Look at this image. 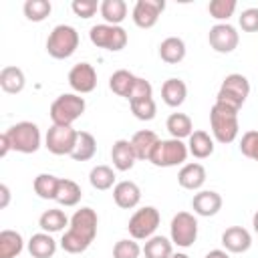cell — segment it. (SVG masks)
<instances>
[{
	"instance_id": "9c48e42d",
	"label": "cell",
	"mask_w": 258,
	"mask_h": 258,
	"mask_svg": "<svg viewBox=\"0 0 258 258\" xmlns=\"http://www.w3.org/2000/svg\"><path fill=\"white\" fill-rule=\"evenodd\" d=\"M89 38L95 46L99 48H107L111 52H117L121 48H125L127 44V32L121 26H113V24H95L89 32Z\"/></svg>"
},
{
	"instance_id": "8fae6325",
	"label": "cell",
	"mask_w": 258,
	"mask_h": 258,
	"mask_svg": "<svg viewBox=\"0 0 258 258\" xmlns=\"http://www.w3.org/2000/svg\"><path fill=\"white\" fill-rule=\"evenodd\" d=\"M169 228H171V242L179 248H189L198 238V220L189 212H177Z\"/></svg>"
},
{
	"instance_id": "60d3db41",
	"label": "cell",
	"mask_w": 258,
	"mask_h": 258,
	"mask_svg": "<svg viewBox=\"0 0 258 258\" xmlns=\"http://www.w3.org/2000/svg\"><path fill=\"white\" fill-rule=\"evenodd\" d=\"M71 8H73V12H75L77 16H81V18H91V16H95L97 8H101V6L97 4V0H73Z\"/></svg>"
},
{
	"instance_id": "4316f807",
	"label": "cell",
	"mask_w": 258,
	"mask_h": 258,
	"mask_svg": "<svg viewBox=\"0 0 258 258\" xmlns=\"http://www.w3.org/2000/svg\"><path fill=\"white\" fill-rule=\"evenodd\" d=\"M22 236L14 230L0 232V258H16L22 252Z\"/></svg>"
},
{
	"instance_id": "ba28073f",
	"label": "cell",
	"mask_w": 258,
	"mask_h": 258,
	"mask_svg": "<svg viewBox=\"0 0 258 258\" xmlns=\"http://www.w3.org/2000/svg\"><path fill=\"white\" fill-rule=\"evenodd\" d=\"M159 220H161L159 212L153 206H145V208L137 210L129 218L127 230H129V234H131L133 240H149L153 236V232L157 230Z\"/></svg>"
},
{
	"instance_id": "f6af8a7d",
	"label": "cell",
	"mask_w": 258,
	"mask_h": 258,
	"mask_svg": "<svg viewBox=\"0 0 258 258\" xmlns=\"http://www.w3.org/2000/svg\"><path fill=\"white\" fill-rule=\"evenodd\" d=\"M0 208L4 210L8 204H10V189H8V185L6 183H0Z\"/></svg>"
},
{
	"instance_id": "83f0119b",
	"label": "cell",
	"mask_w": 258,
	"mask_h": 258,
	"mask_svg": "<svg viewBox=\"0 0 258 258\" xmlns=\"http://www.w3.org/2000/svg\"><path fill=\"white\" fill-rule=\"evenodd\" d=\"M101 16L107 20V24L119 26L127 16V4L123 0H103L101 2Z\"/></svg>"
},
{
	"instance_id": "52a82bcc",
	"label": "cell",
	"mask_w": 258,
	"mask_h": 258,
	"mask_svg": "<svg viewBox=\"0 0 258 258\" xmlns=\"http://www.w3.org/2000/svg\"><path fill=\"white\" fill-rule=\"evenodd\" d=\"M187 157V145L181 139H159L151 153V163L157 167H173L183 163Z\"/></svg>"
},
{
	"instance_id": "e0dca14e",
	"label": "cell",
	"mask_w": 258,
	"mask_h": 258,
	"mask_svg": "<svg viewBox=\"0 0 258 258\" xmlns=\"http://www.w3.org/2000/svg\"><path fill=\"white\" fill-rule=\"evenodd\" d=\"M113 200L119 208L123 210H131L139 204L141 200V189L135 181H119L115 187H113Z\"/></svg>"
},
{
	"instance_id": "7dc6e473",
	"label": "cell",
	"mask_w": 258,
	"mask_h": 258,
	"mask_svg": "<svg viewBox=\"0 0 258 258\" xmlns=\"http://www.w3.org/2000/svg\"><path fill=\"white\" fill-rule=\"evenodd\" d=\"M252 226H254V232L258 234V212L252 216Z\"/></svg>"
},
{
	"instance_id": "7c38bea8",
	"label": "cell",
	"mask_w": 258,
	"mask_h": 258,
	"mask_svg": "<svg viewBox=\"0 0 258 258\" xmlns=\"http://www.w3.org/2000/svg\"><path fill=\"white\" fill-rule=\"evenodd\" d=\"M208 40H210V46L216 50V52H222V54H228L232 52L236 46H238V32L232 24H216L210 28L208 32Z\"/></svg>"
},
{
	"instance_id": "6da1fadb",
	"label": "cell",
	"mask_w": 258,
	"mask_h": 258,
	"mask_svg": "<svg viewBox=\"0 0 258 258\" xmlns=\"http://www.w3.org/2000/svg\"><path fill=\"white\" fill-rule=\"evenodd\" d=\"M97 224H99V218H97V212L93 208L77 210L71 218L69 230L62 234V240H60L62 250L69 254L85 252L97 236Z\"/></svg>"
},
{
	"instance_id": "bcb514c9",
	"label": "cell",
	"mask_w": 258,
	"mask_h": 258,
	"mask_svg": "<svg viewBox=\"0 0 258 258\" xmlns=\"http://www.w3.org/2000/svg\"><path fill=\"white\" fill-rule=\"evenodd\" d=\"M206 258H230V256H228L226 250H210V252L206 254Z\"/></svg>"
},
{
	"instance_id": "5b68a950",
	"label": "cell",
	"mask_w": 258,
	"mask_h": 258,
	"mask_svg": "<svg viewBox=\"0 0 258 258\" xmlns=\"http://www.w3.org/2000/svg\"><path fill=\"white\" fill-rule=\"evenodd\" d=\"M250 95V83L244 75L240 73H232L228 75L224 81H222V87L218 91V103H224V105H230L234 109L240 111V107L246 103Z\"/></svg>"
},
{
	"instance_id": "e575fe53",
	"label": "cell",
	"mask_w": 258,
	"mask_h": 258,
	"mask_svg": "<svg viewBox=\"0 0 258 258\" xmlns=\"http://www.w3.org/2000/svg\"><path fill=\"white\" fill-rule=\"evenodd\" d=\"M89 181H91V185L95 187V189H109V187H113V183H115V171L109 167V165H97V167H93L91 169V173H89Z\"/></svg>"
},
{
	"instance_id": "ac0fdd59",
	"label": "cell",
	"mask_w": 258,
	"mask_h": 258,
	"mask_svg": "<svg viewBox=\"0 0 258 258\" xmlns=\"http://www.w3.org/2000/svg\"><path fill=\"white\" fill-rule=\"evenodd\" d=\"M157 143H159V137L155 135V131H149V129H141L131 137V147L135 151V157L145 161L151 159V153Z\"/></svg>"
},
{
	"instance_id": "c3c4849f",
	"label": "cell",
	"mask_w": 258,
	"mask_h": 258,
	"mask_svg": "<svg viewBox=\"0 0 258 258\" xmlns=\"http://www.w3.org/2000/svg\"><path fill=\"white\" fill-rule=\"evenodd\" d=\"M171 258H189V256L183 254V252H175V254H171Z\"/></svg>"
},
{
	"instance_id": "3957f363",
	"label": "cell",
	"mask_w": 258,
	"mask_h": 258,
	"mask_svg": "<svg viewBox=\"0 0 258 258\" xmlns=\"http://www.w3.org/2000/svg\"><path fill=\"white\" fill-rule=\"evenodd\" d=\"M85 99L77 93H64L56 97L50 105V121L52 125H67L73 127V123L85 113Z\"/></svg>"
},
{
	"instance_id": "4dcf8cb0",
	"label": "cell",
	"mask_w": 258,
	"mask_h": 258,
	"mask_svg": "<svg viewBox=\"0 0 258 258\" xmlns=\"http://www.w3.org/2000/svg\"><path fill=\"white\" fill-rule=\"evenodd\" d=\"M95 151H97V141H95V137H93L89 131H79L77 145H75L71 157H73L75 161H87V159H91V157L95 155Z\"/></svg>"
},
{
	"instance_id": "1f68e13d",
	"label": "cell",
	"mask_w": 258,
	"mask_h": 258,
	"mask_svg": "<svg viewBox=\"0 0 258 258\" xmlns=\"http://www.w3.org/2000/svg\"><path fill=\"white\" fill-rule=\"evenodd\" d=\"M171 244L173 242H169L165 236H151L143 246V254L145 258H171Z\"/></svg>"
},
{
	"instance_id": "f35d334b",
	"label": "cell",
	"mask_w": 258,
	"mask_h": 258,
	"mask_svg": "<svg viewBox=\"0 0 258 258\" xmlns=\"http://www.w3.org/2000/svg\"><path fill=\"white\" fill-rule=\"evenodd\" d=\"M141 248L135 240H119L113 246V258H139Z\"/></svg>"
},
{
	"instance_id": "cb8c5ba5",
	"label": "cell",
	"mask_w": 258,
	"mask_h": 258,
	"mask_svg": "<svg viewBox=\"0 0 258 258\" xmlns=\"http://www.w3.org/2000/svg\"><path fill=\"white\" fill-rule=\"evenodd\" d=\"M159 56H161V60H165L169 64L181 62L183 56H185V42L177 36H167L159 44Z\"/></svg>"
},
{
	"instance_id": "74e56055",
	"label": "cell",
	"mask_w": 258,
	"mask_h": 258,
	"mask_svg": "<svg viewBox=\"0 0 258 258\" xmlns=\"http://www.w3.org/2000/svg\"><path fill=\"white\" fill-rule=\"evenodd\" d=\"M236 10V0H212L208 4V12L216 20H228Z\"/></svg>"
},
{
	"instance_id": "836d02e7",
	"label": "cell",
	"mask_w": 258,
	"mask_h": 258,
	"mask_svg": "<svg viewBox=\"0 0 258 258\" xmlns=\"http://www.w3.org/2000/svg\"><path fill=\"white\" fill-rule=\"evenodd\" d=\"M58 181H60V177H56L52 173H40L34 177V194L42 200H54Z\"/></svg>"
},
{
	"instance_id": "7402d4cb",
	"label": "cell",
	"mask_w": 258,
	"mask_h": 258,
	"mask_svg": "<svg viewBox=\"0 0 258 258\" xmlns=\"http://www.w3.org/2000/svg\"><path fill=\"white\" fill-rule=\"evenodd\" d=\"M187 97V87L181 79H167L161 87V99L169 107H179Z\"/></svg>"
},
{
	"instance_id": "d6a6232c",
	"label": "cell",
	"mask_w": 258,
	"mask_h": 258,
	"mask_svg": "<svg viewBox=\"0 0 258 258\" xmlns=\"http://www.w3.org/2000/svg\"><path fill=\"white\" fill-rule=\"evenodd\" d=\"M67 224H71V220L64 216V212L62 210H56V208H52V210H46L40 218H38V226L44 230V232H60Z\"/></svg>"
},
{
	"instance_id": "ee69618b",
	"label": "cell",
	"mask_w": 258,
	"mask_h": 258,
	"mask_svg": "<svg viewBox=\"0 0 258 258\" xmlns=\"http://www.w3.org/2000/svg\"><path fill=\"white\" fill-rule=\"evenodd\" d=\"M10 149H12V145H10V139H8L6 131H4V133L0 135V157H6Z\"/></svg>"
},
{
	"instance_id": "44dd1931",
	"label": "cell",
	"mask_w": 258,
	"mask_h": 258,
	"mask_svg": "<svg viewBox=\"0 0 258 258\" xmlns=\"http://www.w3.org/2000/svg\"><path fill=\"white\" fill-rule=\"evenodd\" d=\"M28 252L32 258H52L56 252V242L48 232L32 234V238L28 240Z\"/></svg>"
},
{
	"instance_id": "9a60e30c",
	"label": "cell",
	"mask_w": 258,
	"mask_h": 258,
	"mask_svg": "<svg viewBox=\"0 0 258 258\" xmlns=\"http://www.w3.org/2000/svg\"><path fill=\"white\" fill-rule=\"evenodd\" d=\"M222 246L228 250V252H234V254H242L246 252L250 246H252V236L246 228L242 226H232L228 230H224L222 234Z\"/></svg>"
},
{
	"instance_id": "d4e9b609",
	"label": "cell",
	"mask_w": 258,
	"mask_h": 258,
	"mask_svg": "<svg viewBox=\"0 0 258 258\" xmlns=\"http://www.w3.org/2000/svg\"><path fill=\"white\" fill-rule=\"evenodd\" d=\"M26 85V79H24V73L22 69L18 67H4L0 71V87L4 93H10V95H16L24 89Z\"/></svg>"
},
{
	"instance_id": "b9f144b4",
	"label": "cell",
	"mask_w": 258,
	"mask_h": 258,
	"mask_svg": "<svg viewBox=\"0 0 258 258\" xmlns=\"http://www.w3.org/2000/svg\"><path fill=\"white\" fill-rule=\"evenodd\" d=\"M151 93H153L151 83L145 81V79H141V77H137L135 79V85H133V89H131V93H129L127 99L131 103V101H137V99H147V97H151Z\"/></svg>"
},
{
	"instance_id": "8d00e7d4",
	"label": "cell",
	"mask_w": 258,
	"mask_h": 258,
	"mask_svg": "<svg viewBox=\"0 0 258 258\" xmlns=\"http://www.w3.org/2000/svg\"><path fill=\"white\" fill-rule=\"evenodd\" d=\"M129 107H131V113H133L139 121H151V119L155 117V113H157V107H155L153 97L131 101V103H129Z\"/></svg>"
},
{
	"instance_id": "277c9868",
	"label": "cell",
	"mask_w": 258,
	"mask_h": 258,
	"mask_svg": "<svg viewBox=\"0 0 258 258\" xmlns=\"http://www.w3.org/2000/svg\"><path fill=\"white\" fill-rule=\"evenodd\" d=\"M79 48V32L71 24H58L46 38V50L52 58H69Z\"/></svg>"
},
{
	"instance_id": "30bf717a",
	"label": "cell",
	"mask_w": 258,
	"mask_h": 258,
	"mask_svg": "<svg viewBox=\"0 0 258 258\" xmlns=\"http://www.w3.org/2000/svg\"><path fill=\"white\" fill-rule=\"evenodd\" d=\"M77 137H79L77 129L67 125H52L46 131L44 143H46V149L54 155H71L77 145Z\"/></svg>"
},
{
	"instance_id": "4fadbf2b",
	"label": "cell",
	"mask_w": 258,
	"mask_h": 258,
	"mask_svg": "<svg viewBox=\"0 0 258 258\" xmlns=\"http://www.w3.org/2000/svg\"><path fill=\"white\" fill-rule=\"evenodd\" d=\"M69 85L75 93L79 95H85V93H91L95 91L97 87V71L93 69V64L89 62H79L71 69L69 73Z\"/></svg>"
},
{
	"instance_id": "7bdbcfd3",
	"label": "cell",
	"mask_w": 258,
	"mask_h": 258,
	"mask_svg": "<svg viewBox=\"0 0 258 258\" xmlns=\"http://www.w3.org/2000/svg\"><path fill=\"white\" fill-rule=\"evenodd\" d=\"M240 26L246 32H258V8H246L240 14Z\"/></svg>"
},
{
	"instance_id": "d590c367",
	"label": "cell",
	"mask_w": 258,
	"mask_h": 258,
	"mask_svg": "<svg viewBox=\"0 0 258 258\" xmlns=\"http://www.w3.org/2000/svg\"><path fill=\"white\" fill-rule=\"evenodd\" d=\"M22 10H24V16H26L28 20H32V22H42V20L50 14L52 6H50L48 0H26L24 6H22Z\"/></svg>"
},
{
	"instance_id": "f1b7e54d",
	"label": "cell",
	"mask_w": 258,
	"mask_h": 258,
	"mask_svg": "<svg viewBox=\"0 0 258 258\" xmlns=\"http://www.w3.org/2000/svg\"><path fill=\"white\" fill-rule=\"evenodd\" d=\"M167 131L171 133L173 139H183V137H189L194 133V125H191V119L185 115V113H171L167 117V123H165Z\"/></svg>"
},
{
	"instance_id": "5bb4252c",
	"label": "cell",
	"mask_w": 258,
	"mask_h": 258,
	"mask_svg": "<svg viewBox=\"0 0 258 258\" xmlns=\"http://www.w3.org/2000/svg\"><path fill=\"white\" fill-rule=\"evenodd\" d=\"M163 8L165 0H137L133 6V22L139 28H151L155 26Z\"/></svg>"
},
{
	"instance_id": "8992f818",
	"label": "cell",
	"mask_w": 258,
	"mask_h": 258,
	"mask_svg": "<svg viewBox=\"0 0 258 258\" xmlns=\"http://www.w3.org/2000/svg\"><path fill=\"white\" fill-rule=\"evenodd\" d=\"M6 135L10 139V145L14 151L20 153H34L40 147V129L32 121H20L6 129Z\"/></svg>"
},
{
	"instance_id": "603a6c76",
	"label": "cell",
	"mask_w": 258,
	"mask_h": 258,
	"mask_svg": "<svg viewBox=\"0 0 258 258\" xmlns=\"http://www.w3.org/2000/svg\"><path fill=\"white\" fill-rule=\"evenodd\" d=\"M187 139H189V143H187V151H189L194 157H198V159H206V157H210V155L214 153V139H212L206 131L198 129V131H194Z\"/></svg>"
},
{
	"instance_id": "7a4b0ae2",
	"label": "cell",
	"mask_w": 258,
	"mask_h": 258,
	"mask_svg": "<svg viewBox=\"0 0 258 258\" xmlns=\"http://www.w3.org/2000/svg\"><path fill=\"white\" fill-rule=\"evenodd\" d=\"M210 125L214 139L220 143H232L238 137L240 125H238V109L224 105V103H214L210 111Z\"/></svg>"
},
{
	"instance_id": "2e32d148",
	"label": "cell",
	"mask_w": 258,
	"mask_h": 258,
	"mask_svg": "<svg viewBox=\"0 0 258 258\" xmlns=\"http://www.w3.org/2000/svg\"><path fill=\"white\" fill-rule=\"evenodd\" d=\"M191 208L198 216H204V218L216 216L222 210V196L218 191H212V189L198 191L191 200Z\"/></svg>"
},
{
	"instance_id": "484cf974",
	"label": "cell",
	"mask_w": 258,
	"mask_h": 258,
	"mask_svg": "<svg viewBox=\"0 0 258 258\" xmlns=\"http://www.w3.org/2000/svg\"><path fill=\"white\" fill-rule=\"evenodd\" d=\"M81 196H83V191H81V185L77 181H73V179H60L58 181V187H56L54 200L60 206L71 208V206H77L81 202Z\"/></svg>"
},
{
	"instance_id": "ab89813d",
	"label": "cell",
	"mask_w": 258,
	"mask_h": 258,
	"mask_svg": "<svg viewBox=\"0 0 258 258\" xmlns=\"http://www.w3.org/2000/svg\"><path fill=\"white\" fill-rule=\"evenodd\" d=\"M240 151H242L246 157L258 161V131H246V133L242 135Z\"/></svg>"
},
{
	"instance_id": "d6986e66",
	"label": "cell",
	"mask_w": 258,
	"mask_h": 258,
	"mask_svg": "<svg viewBox=\"0 0 258 258\" xmlns=\"http://www.w3.org/2000/svg\"><path fill=\"white\" fill-rule=\"evenodd\" d=\"M111 159H113V165L115 169L119 171H127L135 165L137 157H135V151L131 147V141L127 139H117L111 147Z\"/></svg>"
},
{
	"instance_id": "ffe728a7",
	"label": "cell",
	"mask_w": 258,
	"mask_h": 258,
	"mask_svg": "<svg viewBox=\"0 0 258 258\" xmlns=\"http://www.w3.org/2000/svg\"><path fill=\"white\" fill-rule=\"evenodd\" d=\"M177 181L183 189H200L206 183V167L202 163H185L177 173Z\"/></svg>"
},
{
	"instance_id": "f546056e",
	"label": "cell",
	"mask_w": 258,
	"mask_h": 258,
	"mask_svg": "<svg viewBox=\"0 0 258 258\" xmlns=\"http://www.w3.org/2000/svg\"><path fill=\"white\" fill-rule=\"evenodd\" d=\"M135 75L133 73H129V71H125V69H119V71H115L113 75H111V79H109V87H111V91L115 93V95H119V97H129V93H131V89H133V85H135Z\"/></svg>"
}]
</instances>
